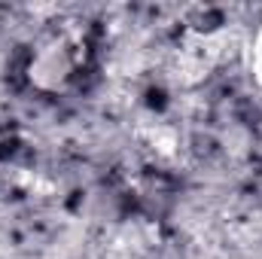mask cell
<instances>
[{"label": "cell", "mask_w": 262, "mask_h": 259, "mask_svg": "<svg viewBox=\"0 0 262 259\" xmlns=\"http://www.w3.org/2000/svg\"><path fill=\"white\" fill-rule=\"evenodd\" d=\"M79 55H82V40L76 34H61L34 52L28 64V79L43 92H58L70 82L79 64Z\"/></svg>", "instance_id": "1"}, {"label": "cell", "mask_w": 262, "mask_h": 259, "mask_svg": "<svg viewBox=\"0 0 262 259\" xmlns=\"http://www.w3.org/2000/svg\"><path fill=\"white\" fill-rule=\"evenodd\" d=\"M143 140H146V146L159 159H174L180 153V134H177L174 125H168V122H152L149 128L143 131Z\"/></svg>", "instance_id": "2"}, {"label": "cell", "mask_w": 262, "mask_h": 259, "mask_svg": "<svg viewBox=\"0 0 262 259\" xmlns=\"http://www.w3.org/2000/svg\"><path fill=\"white\" fill-rule=\"evenodd\" d=\"M250 70H253V79L262 85V28L256 31V37L250 43Z\"/></svg>", "instance_id": "3"}]
</instances>
